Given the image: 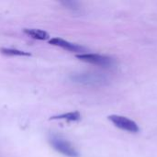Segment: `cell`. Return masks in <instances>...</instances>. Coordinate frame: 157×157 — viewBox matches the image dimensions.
<instances>
[{"label": "cell", "mask_w": 157, "mask_h": 157, "mask_svg": "<svg viewBox=\"0 0 157 157\" xmlns=\"http://www.w3.org/2000/svg\"><path fill=\"white\" fill-rule=\"evenodd\" d=\"M76 58L81 61L97 64L102 67H110L113 64V60L110 57L97 53H80L76 54Z\"/></svg>", "instance_id": "cell-3"}, {"label": "cell", "mask_w": 157, "mask_h": 157, "mask_svg": "<svg viewBox=\"0 0 157 157\" xmlns=\"http://www.w3.org/2000/svg\"><path fill=\"white\" fill-rule=\"evenodd\" d=\"M81 118L80 113L78 111L75 112H68V113H63L58 116H53L51 118V120H65L68 121H77Z\"/></svg>", "instance_id": "cell-7"}, {"label": "cell", "mask_w": 157, "mask_h": 157, "mask_svg": "<svg viewBox=\"0 0 157 157\" xmlns=\"http://www.w3.org/2000/svg\"><path fill=\"white\" fill-rule=\"evenodd\" d=\"M71 79L75 83L89 86H101L107 85L109 82V79L105 75L97 72H85L75 74L71 76Z\"/></svg>", "instance_id": "cell-1"}, {"label": "cell", "mask_w": 157, "mask_h": 157, "mask_svg": "<svg viewBox=\"0 0 157 157\" xmlns=\"http://www.w3.org/2000/svg\"><path fill=\"white\" fill-rule=\"evenodd\" d=\"M24 33L27 34L28 36L39 40H46L49 39V34L41 29H25Z\"/></svg>", "instance_id": "cell-6"}, {"label": "cell", "mask_w": 157, "mask_h": 157, "mask_svg": "<svg viewBox=\"0 0 157 157\" xmlns=\"http://www.w3.org/2000/svg\"><path fill=\"white\" fill-rule=\"evenodd\" d=\"M109 120L118 128L123 130V131H126V132H132V133H136L140 131L139 129V126L138 124L124 117V116H120V115H110L109 116Z\"/></svg>", "instance_id": "cell-4"}, {"label": "cell", "mask_w": 157, "mask_h": 157, "mask_svg": "<svg viewBox=\"0 0 157 157\" xmlns=\"http://www.w3.org/2000/svg\"><path fill=\"white\" fill-rule=\"evenodd\" d=\"M0 52L8 56H30V53L27 52L17 50V49H11V48H1Z\"/></svg>", "instance_id": "cell-8"}, {"label": "cell", "mask_w": 157, "mask_h": 157, "mask_svg": "<svg viewBox=\"0 0 157 157\" xmlns=\"http://www.w3.org/2000/svg\"><path fill=\"white\" fill-rule=\"evenodd\" d=\"M49 43L52 44V45H54V46H59V47H62L67 51H70V52H84L86 49L80 45H77V44H75V43H71L67 40H64L63 39H60V38H53L52 40H49Z\"/></svg>", "instance_id": "cell-5"}, {"label": "cell", "mask_w": 157, "mask_h": 157, "mask_svg": "<svg viewBox=\"0 0 157 157\" xmlns=\"http://www.w3.org/2000/svg\"><path fill=\"white\" fill-rule=\"evenodd\" d=\"M51 144L52 147L59 153L69 157H78L79 155L77 151L75 149V147L65 139L58 137V136H52L50 140Z\"/></svg>", "instance_id": "cell-2"}]
</instances>
